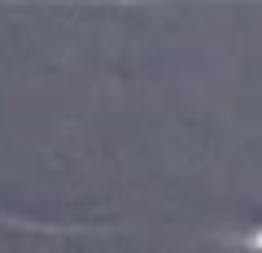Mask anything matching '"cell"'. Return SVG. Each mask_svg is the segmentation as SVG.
<instances>
[{"label": "cell", "mask_w": 262, "mask_h": 253, "mask_svg": "<svg viewBox=\"0 0 262 253\" xmlns=\"http://www.w3.org/2000/svg\"><path fill=\"white\" fill-rule=\"evenodd\" d=\"M249 249H262V227H258V232H249Z\"/></svg>", "instance_id": "6da1fadb"}]
</instances>
